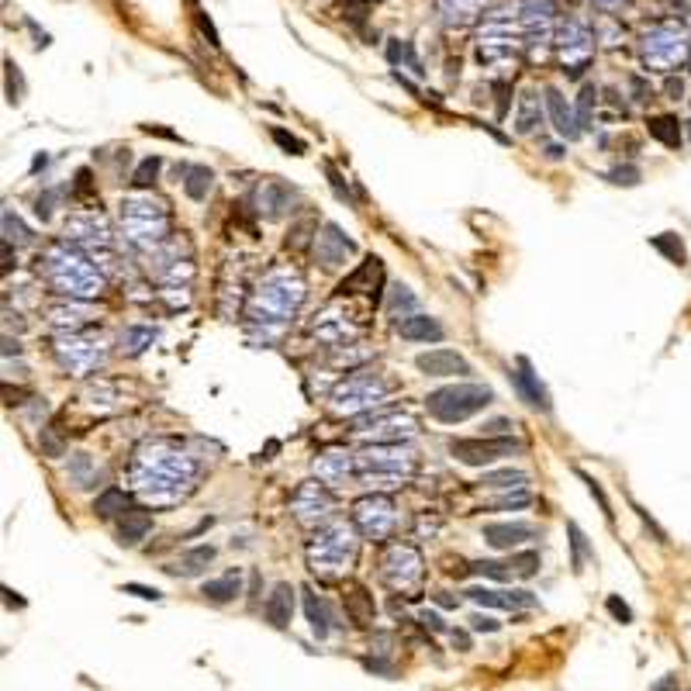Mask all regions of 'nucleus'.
Returning <instances> with one entry per match:
<instances>
[{
	"label": "nucleus",
	"mask_w": 691,
	"mask_h": 691,
	"mask_svg": "<svg viewBox=\"0 0 691 691\" xmlns=\"http://www.w3.org/2000/svg\"><path fill=\"white\" fill-rule=\"evenodd\" d=\"M194 477V467L183 453H163V449H146L135 460V484L142 494H153L160 501L180 498L187 481Z\"/></svg>",
	"instance_id": "obj_1"
},
{
	"label": "nucleus",
	"mask_w": 691,
	"mask_h": 691,
	"mask_svg": "<svg viewBox=\"0 0 691 691\" xmlns=\"http://www.w3.org/2000/svg\"><path fill=\"white\" fill-rule=\"evenodd\" d=\"M491 401H494V391L488 384H449L425 398V411L443 425H456V422H467L470 415L484 411Z\"/></svg>",
	"instance_id": "obj_2"
},
{
	"label": "nucleus",
	"mask_w": 691,
	"mask_h": 691,
	"mask_svg": "<svg viewBox=\"0 0 691 691\" xmlns=\"http://www.w3.org/2000/svg\"><path fill=\"white\" fill-rule=\"evenodd\" d=\"M49 284L56 287L59 294H70V297H90L101 290V277L97 270L83 259L77 249L70 245H52L49 252Z\"/></svg>",
	"instance_id": "obj_3"
},
{
	"label": "nucleus",
	"mask_w": 691,
	"mask_h": 691,
	"mask_svg": "<svg viewBox=\"0 0 691 691\" xmlns=\"http://www.w3.org/2000/svg\"><path fill=\"white\" fill-rule=\"evenodd\" d=\"M353 553H356V539L346 526H328L322 529L311 546H308V560H311V570L322 574V577H339L342 570L353 564Z\"/></svg>",
	"instance_id": "obj_4"
},
{
	"label": "nucleus",
	"mask_w": 691,
	"mask_h": 691,
	"mask_svg": "<svg viewBox=\"0 0 691 691\" xmlns=\"http://www.w3.org/2000/svg\"><path fill=\"white\" fill-rule=\"evenodd\" d=\"M411 449H401L398 443H391V446H373L366 449L363 456L353 463V474L370 484V488H380L384 481H405L408 474H411Z\"/></svg>",
	"instance_id": "obj_5"
},
{
	"label": "nucleus",
	"mask_w": 691,
	"mask_h": 691,
	"mask_svg": "<svg viewBox=\"0 0 691 691\" xmlns=\"http://www.w3.org/2000/svg\"><path fill=\"white\" fill-rule=\"evenodd\" d=\"M301 304V280H290L284 273H273L252 297V318L256 322H284Z\"/></svg>",
	"instance_id": "obj_6"
},
{
	"label": "nucleus",
	"mask_w": 691,
	"mask_h": 691,
	"mask_svg": "<svg viewBox=\"0 0 691 691\" xmlns=\"http://www.w3.org/2000/svg\"><path fill=\"white\" fill-rule=\"evenodd\" d=\"M557 49H560V63L567 77H581L584 66L595 56V28L584 18H567L557 32Z\"/></svg>",
	"instance_id": "obj_7"
},
{
	"label": "nucleus",
	"mask_w": 691,
	"mask_h": 691,
	"mask_svg": "<svg viewBox=\"0 0 691 691\" xmlns=\"http://www.w3.org/2000/svg\"><path fill=\"white\" fill-rule=\"evenodd\" d=\"M449 453L467 467H488L494 460L522 453V443L515 436H474V439H449Z\"/></svg>",
	"instance_id": "obj_8"
},
{
	"label": "nucleus",
	"mask_w": 691,
	"mask_h": 691,
	"mask_svg": "<svg viewBox=\"0 0 691 691\" xmlns=\"http://www.w3.org/2000/svg\"><path fill=\"white\" fill-rule=\"evenodd\" d=\"M380 574L394 591H408L422 581V557L411 546H387V553L380 560Z\"/></svg>",
	"instance_id": "obj_9"
},
{
	"label": "nucleus",
	"mask_w": 691,
	"mask_h": 691,
	"mask_svg": "<svg viewBox=\"0 0 691 691\" xmlns=\"http://www.w3.org/2000/svg\"><path fill=\"white\" fill-rule=\"evenodd\" d=\"M688 56V41L671 28H657L643 39V59L650 70H674Z\"/></svg>",
	"instance_id": "obj_10"
},
{
	"label": "nucleus",
	"mask_w": 691,
	"mask_h": 691,
	"mask_svg": "<svg viewBox=\"0 0 691 691\" xmlns=\"http://www.w3.org/2000/svg\"><path fill=\"white\" fill-rule=\"evenodd\" d=\"M353 519H356V526L363 529V536H370V539H384V536L394 529V505H391V498L373 494V498L356 501Z\"/></svg>",
	"instance_id": "obj_11"
},
{
	"label": "nucleus",
	"mask_w": 691,
	"mask_h": 691,
	"mask_svg": "<svg viewBox=\"0 0 691 691\" xmlns=\"http://www.w3.org/2000/svg\"><path fill=\"white\" fill-rule=\"evenodd\" d=\"M387 394V384L380 377H349L335 394H332V408L335 411H356V408L373 405L377 398Z\"/></svg>",
	"instance_id": "obj_12"
},
{
	"label": "nucleus",
	"mask_w": 691,
	"mask_h": 691,
	"mask_svg": "<svg viewBox=\"0 0 691 691\" xmlns=\"http://www.w3.org/2000/svg\"><path fill=\"white\" fill-rule=\"evenodd\" d=\"M481 536H484V543H488L491 550H519L522 543H532V539H539V529L532 526V522H488V526L481 529Z\"/></svg>",
	"instance_id": "obj_13"
},
{
	"label": "nucleus",
	"mask_w": 691,
	"mask_h": 691,
	"mask_svg": "<svg viewBox=\"0 0 691 691\" xmlns=\"http://www.w3.org/2000/svg\"><path fill=\"white\" fill-rule=\"evenodd\" d=\"M467 595H470V602H477L484 609H536V595L526 588H470Z\"/></svg>",
	"instance_id": "obj_14"
},
{
	"label": "nucleus",
	"mask_w": 691,
	"mask_h": 691,
	"mask_svg": "<svg viewBox=\"0 0 691 691\" xmlns=\"http://www.w3.org/2000/svg\"><path fill=\"white\" fill-rule=\"evenodd\" d=\"M353 252H356V245H353V239L342 235L339 225H325L322 232H315V256H318V263H322L325 270L342 266L346 256H353Z\"/></svg>",
	"instance_id": "obj_15"
},
{
	"label": "nucleus",
	"mask_w": 691,
	"mask_h": 691,
	"mask_svg": "<svg viewBox=\"0 0 691 691\" xmlns=\"http://www.w3.org/2000/svg\"><path fill=\"white\" fill-rule=\"evenodd\" d=\"M522 28H526L529 41H550L553 28H557V4L553 0H526Z\"/></svg>",
	"instance_id": "obj_16"
},
{
	"label": "nucleus",
	"mask_w": 691,
	"mask_h": 691,
	"mask_svg": "<svg viewBox=\"0 0 691 691\" xmlns=\"http://www.w3.org/2000/svg\"><path fill=\"white\" fill-rule=\"evenodd\" d=\"M543 101H546V111H550V122H553V128H557V135L560 138H567V142H574V138H581V122H577V111H574V104H567V97L557 90V86H546L543 90Z\"/></svg>",
	"instance_id": "obj_17"
},
{
	"label": "nucleus",
	"mask_w": 691,
	"mask_h": 691,
	"mask_svg": "<svg viewBox=\"0 0 691 691\" xmlns=\"http://www.w3.org/2000/svg\"><path fill=\"white\" fill-rule=\"evenodd\" d=\"M512 384H515L519 398H522L529 408H536V411H550V408H553V401H550V391L543 387L539 373H532L529 360H519V363H515V370H512Z\"/></svg>",
	"instance_id": "obj_18"
},
{
	"label": "nucleus",
	"mask_w": 691,
	"mask_h": 691,
	"mask_svg": "<svg viewBox=\"0 0 691 691\" xmlns=\"http://www.w3.org/2000/svg\"><path fill=\"white\" fill-rule=\"evenodd\" d=\"M415 366L429 377H463L470 373V363L456 353V349H429V353H418L415 356Z\"/></svg>",
	"instance_id": "obj_19"
},
{
	"label": "nucleus",
	"mask_w": 691,
	"mask_h": 691,
	"mask_svg": "<svg viewBox=\"0 0 691 691\" xmlns=\"http://www.w3.org/2000/svg\"><path fill=\"white\" fill-rule=\"evenodd\" d=\"M290 204H294V190L287 183H280V180L259 183V190H256V211L263 218H284Z\"/></svg>",
	"instance_id": "obj_20"
},
{
	"label": "nucleus",
	"mask_w": 691,
	"mask_h": 691,
	"mask_svg": "<svg viewBox=\"0 0 691 691\" xmlns=\"http://www.w3.org/2000/svg\"><path fill=\"white\" fill-rule=\"evenodd\" d=\"M263 612H266V622H270V626L287 629V626H290V615H294V588H290L287 581H280V584L270 591Z\"/></svg>",
	"instance_id": "obj_21"
},
{
	"label": "nucleus",
	"mask_w": 691,
	"mask_h": 691,
	"mask_svg": "<svg viewBox=\"0 0 691 691\" xmlns=\"http://www.w3.org/2000/svg\"><path fill=\"white\" fill-rule=\"evenodd\" d=\"M398 335L408 339V342H439L446 332H443V325L436 318H429V315H408V318L398 322Z\"/></svg>",
	"instance_id": "obj_22"
},
{
	"label": "nucleus",
	"mask_w": 691,
	"mask_h": 691,
	"mask_svg": "<svg viewBox=\"0 0 691 691\" xmlns=\"http://www.w3.org/2000/svg\"><path fill=\"white\" fill-rule=\"evenodd\" d=\"M201 595H204V602H211V605H228L235 595H243V577H239V570H228V574H221V577L204 581Z\"/></svg>",
	"instance_id": "obj_23"
},
{
	"label": "nucleus",
	"mask_w": 691,
	"mask_h": 691,
	"mask_svg": "<svg viewBox=\"0 0 691 691\" xmlns=\"http://www.w3.org/2000/svg\"><path fill=\"white\" fill-rule=\"evenodd\" d=\"M214 560V546H190V550H183L180 557H176V564H169V574H176V577H198L207 570V564Z\"/></svg>",
	"instance_id": "obj_24"
},
{
	"label": "nucleus",
	"mask_w": 691,
	"mask_h": 691,
	"mask_svg": "<svg viewBox=\"0 0 691 691\" xmlns=\"http://www.w3.org/2000/svg\"><path fill=\"white\" fill-rule=\"evenodd\" d=\"M149 529H153V515L146 508H128L118 519V543L122 546H135L138 539H146Z\"/></svg>",
	"instance_id": "obj_25"
},
{
	"label": "nucleus",
	"mask_w": 691,
	"mask_h": 691,
	"mask_svg": "<svg viewBox=\"0 0 691 691\" xmlns=\"http://www.w3.org/2000/svg\"><path fill=\"white\" fill-rule=\"evenodd\" d=\"M439 4V14H443V25L446 28H463L477 18L481 11V0H436Z\"/></svg>",
	"instance_id": "obj_26"
},
{
	"label": "nucleus",
	"mask_w": 691,
	"mask_h": 691,
	"mask_svg": "<svg viewBox=\"0 0 691 691\" xmlns=\"http://www.w3.org/2000/svg\"><path fill=\"white\" fill-rule=\"evenodd\" d=\"M539 124H543V104H539V93H536V90H526V93L519 97L515 131H519V135H532Z\"/></svg>",
	"instance_id": "obj_27"
},
{
	"label": "nucleus",
	"mask_w": 691,
	"mask_h": 691,
	"mask_svg": "<svg viewBox=\"0 0 691 691\" xmlns=\"http://www.w3.org/2000/svg\"><path fill=\"white\" fill-rule=\"evenodd\" d=\"M211 187H214V173L207 166H187L183 169V190H187L190 201H204L211 194Z\"/></svg>",
	"instance_id": "obj_28"
},
{
	"label": "nucleus",
	"mask_w": 691,
	"mask_h": 691,
	"mask_svg": "<svg viewBox=\"0 0 691 691\" xmlns=\"http://www.w3.org/2000/svg\"><path fill=\"white\" fill-rule=\"evenodd\" d=\"M346 612L356 626H370L373 615H377V605H373V595H366V588H353L346 595Z\"/></svg>",
	"instance_id": "obj_29"
},
{
	"label": "nucleus",
	"mask_w": 691,
	"mask_h": 691,
	"mask_svg": "<svg viewBox=\"0 0 691 691\" xmlns=\"http://www.w3.org/2000/svg\"><path fill=\"white\" fill-rule=\"evenodd\" d=\"M131 508V498L124 494L122 488H108L97 494V501H93V512L101 515V519H115V515H124Z\"/></svg>",
	"instance_id": "obj_30"
},
{
	"label": "nucleus",
	"mask_w": 691,
	"mask_h": 691,
	"mask_svg": "<svg viewBox=\"0 0 691 691\" xmlns=\"http://www.w3.org/2000/svg\"><path fill=\"white\" fill-rule=\"evenodd\" d=\"M650 135L657 142H664L667 149H678L681 146V122L674 115H657V118H650Z\"/></svg>",
	"instance_id": "obj_31"
},
{
	"label": "nucleus",
	"mask_w": 691,
	"mask_h": 691,
	"mask_svg": "<svg viewBox=\"0 0 691 691\" xmlns=\"http://www.w3.org/2000/svg\"><path fill=\"white\" fill-rule=\"evenodd\" d=\"M304 612H308V622H311V633L318 636V640H325L328 636V609L325 602L315 595V591H304Z\"/></svg>",
	"instance_id": "obj_32"
},
{
	"label": "nucleus",
	"mask_w": 691,
	"mask_h": 691,
	"mask_svg": "<svg viewBox=\"0 0 691 691\" xmlns=\"http://www.w3.org/2000/svg\"><path fill=\"white\" fill-rule=\"evenodd\" d=\"M567 536H570V550H574V574H581L584 570V560H588V553H591V546H588V536L581 532L577 522H567Z\"/></svg>",
	"instance_id": "obj_33"
},
{
	"label": "nucleus",
	"mask_w": 691,
	"mask_h": 691,
	"mask_svg": "<svg viewBox=\"0 0 691 691\" xmlns=\"http://www.w3.org/2000/svg\"><path fill=\"white\" fill-rule=\"evenodd\" d=\"M481 484H484V488H498V491H501V488H519V491H522V488H526V474L508 467V470H494V474H484V481H481Z\"/></svg>",
	"instance_id": "obj_34"
},
{
	"label": "nucleus",
	"mask_w": 691,
	"mask_h": 691,
	"mask_svg": "<svg viewBox=\"0 0 691 691\" xmlns=\"http://www.w3.org/2000/svg\"><path fill=\"white\" fill-rule=\"evenodd\" d=\"M653 245L671 259V263H678V266H685L688 263V252H685V245H681V239L678 235H671V232H664V235H653Z\"/></svg>",
	"instance_id": "obj_35"
},
{
	"label": "nucleus",
	"mask_w": 691,
	"mask_h": 691,
	"mask_svg": "<svg viewBox=\"0 0 691 691\" xmlns=\"http://www.w3.org/2000/svg\"><path fill=\"white\" fill-rule=\"evenodd\" d=\"M508 564H512V570H515V577H532L536 570H539V553L536 550H526V553H512L508 557Z\"/></svg>",
	"instance_id": "obj_36"
},
{
	"label": "nucleus",
	"mask_w": 691,
	"mask_h": 691,
	"mask_svg": "<svg viewBox=\"0 0 691 691\" xmlns=\"http://www.w3.org/2000/svg\"><path fill=\"white\" fill-rule=\"evenodd\" d=\"M598 104V90L591 86V83H584V90H581V101H577V122H581V128H588L591 124V108Z\"/></svg>",
	"instance_id": "obj_37"
},
{
	"label": "nucleus",
	"mask_w": 691,
	"mask_h": 691,
	"mask_svg": "<svg viewBox=\"0 0 691 691\" xmlns=\"http://www.w3.org/2000/svg\"><path fill=\"white\" fill-rule=\"evenodd\" d=\"M160 166H163V160H160V156H149V160H142V163H138V169H135V176H131V183H135V187H149V183L156 180Z\"/></svg>",
	"instance_id": "obj_38"
},
{
	"label": "nucleus",
	"mask_w": 691,
	"mask_h": 691,
	"mask_svg": "<svg viewBox=\"0 0 691 691\" xmlns=\"http://www.w3.org/2000/svg\"><path fill=\"white\" fill-rule=\"evenodd\" d=\"M318 470H322V477L332 484V481H339L342 474H349L353 467H349V460H346V456H342V460H332V453H328V456L318 460Z\"/></svg>",
	"instance_id": "obj_39"
},
{
	"label": "nucleus",
	"mask_w": 691,
	"mask_h": 691,
	"mask_svg": "<svg viewBox=\"0 0 691 691\" xmlns=\"http://www.w3.org/2000/svg\"><path fill=\"white\" fill-rule=\"evenodd\" d=\"M415 294H408V287H398V290H391V304H387V311L391 315H401V318H408L405 311H415Z\"/></svg>",
	"instance_id": "obj_40"
},
{
	"label": "nucleus",
	"mask_w": 691,
	"mask_h": 691,
	"mask_svg": "<svg viewBox=\"0 0 691 691\" xmlns=\"http://www.w3.org/2000/svg\"><path fill=\"white\" fill-rule=\"evenodd\" d=\"M609 180L615 187H636L640 183V169L636 166H615L609 173Z\"/></svg>",
	"instance_id": "obj_41"
},
{
	"label": "nucleus",
	"mask_w": 691,
	"mask_h": 691,
	"mask_svg": "<svg viewBox=\"0 0 691 691\" xmlns=\"http://www.w3.org/2000/svg\"><path fill=\"white\" fill-rule=\"evenodd\" d=\"M605 609H609V615L615 619V622H622V626H626V622H633V609H629V605H626L619 595H609Z\"/></svg>",
	"instance_id": "obj_42"
},
{
	"label": "nucleus",
	"mask_w": 691,
	"mask_h": 691,
	"mask_svg": "<svg viewBox=\"0 0 691 691\" xmlns=\"http://www.w3.org/2000/svg\"><path fill=\"white\" fill-rule=\"evenodd\" d=\"M273 142H277L280 149H287L290 156H301V153H304V142H301V138H294V135H287L284 128H273Z\"/></svg>",
	"instance_id": "obj_43"
},
{
	"label": "nucleus",
	"mask_w": 691,
	"mask_h": 691,
	"mask_svg": "<svg viewBox=\"0 0 691 691\" xmlns=\"http://www.w3.org/2000/svg\"><path fill=\"white\" fill-rule=\"evenodd\" d=\"M4 232H7V239H11V232H18V243H28V239H32V235H28V228H25V225H21L11 211H4Z\"/></svg>",
	"instance_id": "obj_44"
},
{
	"label": "nucleus",
	"mask_w": 691,
	"mask_h": 691,
	"mask_svg": "<svg viewBox=\"0 0 691 691\" xmlns=\"http://www.w3.org/2000/svg\"><path fill=\"white\" fill-rule=\"evenodd\" d=\"M470 629H474V633H498V629H501V622L477 612V615H470Z\"/></svg>",
	"instance_id": "obj_45"
},
{
	"label": "nucleus",
	"mask_w": 691,
	"mask_h": 691,
	"mask_svg": "<svg viewBox=\"0 0 691 691\" xmlns=\"http://www.w3.org/2000/svg\"><path fill=\"white\" fill-rule=\"evenodd\" d=\"M124 339H128V342H135L131 349L138 353V349H146L142 342H153V339H156V332H153V328H128V335H124Z\"/></svg>",
	"instance_id": "obj_46"
},
{
	"label": "nucleus",
	"mask_w": 691,
	"mask_h": 691,
	"mask_svg": "<svg viewBox=\"0 0 691 691\" xmlns=\"http://www.w3.org/2000/svg\"><path fill=\"white\" fill-rule=\"evenodd\" d=\"M122 591L135 595V598H146V602H160V598H163V591H156V588H142V584H124Z\"/></svg>",
	"instance_id": "obj_47"
},
{
	"label": "nucleus",
	"mask_w": 691,
	"mask_h": 691,
	"mask_svg": "<svg viewBox=\"0 0 691 691\" xmlns=\"http://www.w3.org/2000/svg\"><path fill=\"white\" fill-rule=\"evenodd\" d=\"M581 477H584V484L591 488V494L598 498V505H602V512H605V515H609V519H612V505H609V498H605V491H602V484H598L595 477H588V474H581Z\"/></svg>",
	"instance_id": "obj_48"
},
{
	"label": "nucleus",
	"mask_w": 691,
	"mask_h": 691,
	"mask_svg": "<svg viewBox=\"0 0 691 691\" xmlns=\"http://www.w3.org/2000/svg\"><path fill=\"white\" fill-rule=\"evenodd\" d=\"M422 626H425V629H432V633H443V629H446V622H443L436 612H429V609L422 612Z\"/></svg>",
	"instance_id": "obj_49"
},
{
	"label": "nucleus",
	"mask_w": 691,
	"mask_h": 691,
	"mask_svg": "<svg viewBox=\"0 0 691 691\" xmlns=\"http://www.w3.org/2000/svg\"><path fill=\"white\" fill-rule=\"evenodd\" d=\"M449 640H453V647H456L460 653L470 650V633H463V629H453V633H449Z\"/></svg>",
	"instance_id": "obj_50"
},
{
	"label": "nucleus",
	"mask_w": 691,
	"mask_h": 691,
	"mask_svg": "<svg viewBox=\"0 0 691 691\" xmlns=\"http://www.w3.org/2000/svg\"><path fill=\"white\" fill-rule=\"evenodd\" d=\"M198 21H201V32H204V35H207V41H211V45L218 49L221 41H218V32H214V25L207 21V14H201V11H198Z\"/></svg>",
	"instance_id": "obj_51"
},
{
	"label": "nucleus",
	"mask_w": 691,
	"mask_h": 691,
	"mask_svg": "<svg viewBox=\"0 0 691 691\" xmlns=\"http://www.w3.org/2000/svg\"><path fill=\"white\" fill-rule=\"evenodd\" d=\"M508 429H512V422H508V418H494V422L484 425V436H501V432H508Z\"/></svg>",
	"instance_id": "obj_52"
},
{
	"label": "nucleus",
	"mask_w": 691,
	"mask_h": 691,
	"mask_svg": "<svg viewBox=\"0 0 691 691\" xmlns=\"http://www.w3.org/2000/svg\"><path fill=\"white\" fill-rule=\"evenodd\" d=\"M664 93L678 101V97L685 93V83H681V80H674V77H667V83H664Z\"/></svg>",
	"instance_id": "obj_53"
},
{
	"label": "nucleus",
	"mask_w": 691,
	"mask_h": 691,
	"mask_svg": "<svg viewBox=\"0 0 691 691\" xmlns=\"http://www.w3.org/2000/svg\"><path fill=\"white\" fill-rule=\"evenodd\" d=\"M650 691H678V678H674V674H664Z\"/></svg>",
	"instance_id": "obj_54"
},
{
	"label": "nucleus",
	"mask_w": 691,
	"mask_h": 691,
	"mask_svg": "<svg viewBox=\"0 0 691 691\" xmlns=\"http://www.w3.org/2000/svg\"><path fill=\"white\" fill-rule=\"evenodd\" d=\"M436 602H439L443 609H456V605H460V598H449L446 591H439V595H436Z\"/></svg>",
	"instance_id": "obj_55"
},
{
	"label": "nucleus",
	"mask_w": 691,
	"mask_h": 691,
	"mask_svg": "<svg viewBox=\"0 0 691 691\" xmlns=\"http://www.w3.org/2000/svg\"><path fill=\"white\" fill-rule=\"evenodd\" d=\"M546 156H550V160H564V149H560V146H546Z\"/></svg>",
	"instance_id": "obj_56"
},
{
	"label": "nucleus",
	"mask_w": 691,
	"mask_h": 691,
	"mask_svg": "<svg viewBox=\"0 0 691 691\" xmlns=\"http://www.w3.org/2000/svg\"><path fill=\"white\" fill-rule=\"evenodd\" d=\"M598 4H602V7H619L622 0H598Z\"/></svg>",
	"instance_id": "obj_57"
}]
</instances>
